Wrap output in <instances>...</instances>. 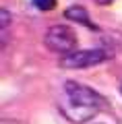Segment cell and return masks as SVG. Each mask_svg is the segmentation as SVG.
I'll return each mask as SVG.
<instances>
[{"label": "cell", "mask_w": 122, "mask_h": 124, "mask_svg": "<svg viewBox=\"0 0 122 124\" xmlns=\"http://www.w3.org/2000/svg\"><path fill=\"white\" fill-rule=\"evenodd\" d=\"M101 108H104V97L91 87L81 85L77 81L64 83V99L60 101V110L68 120L77 124L87 122Z\"/></svg>", "instance_id": "1"}, {"label": "cell", "mask_w": 122, "mask_h": 124, "mask_svg": "<svg viewBox=\"0 0 122 124\" xmlns=\"http://www.w3.org/2000/svg\"><path fill=\"white\" fill-rule=\"evenodd\" d=\"M44 41L52 52H58L62 56L70 52H77V33L70 29L68 25H52L44 35Z\"/></svg>", "instance_id": "2"}, {"label": "cell", "mask_w": 122, "mask_h": 124, "mask_svg": "<svg viewBox=\"0 0 122 124\" xmlns=\"http://www.w3.org/2000/svg\"><path fill=\"white\" fill-rule=\"evenodd\" d=\"M110 54L106 50H77V52H70L66 56H60V64L62 68H89L95 66V64H101L104 60H108Z\"/></svg>", "instance_id": "3"}, {"label": "cell", "mask_w": 122, "mask_h": 124, "mask_svg": "<svg viewBox=\"0 0 122 124\" xmlns=\"http://www.w3.org/2000/svg\"><path fill=\"white\" fill-rule=\"evenodd\" d=\"M64 17H66V19H70V21H77V23H81V25H87L89 29H97V27L91 23V19H89L87 8H83V6H79V4L68 6V8L64 10Z\"/></svg>", "instance_id": "4"}, {"label": "cell", "mask_w": 122, "mask_h": 124, "mask_svg": "<svg viewBox=\"0 0 122 124\" xmlns=\"http://www.w3.org/2000/svg\"><path fill=\"white\" fill-rule=\"evenodd\" d=\"M33 4L39 10H52L56 6V0H33Z\"/></svg>", "instance_id": "5"}, {"label": "cell", "mask_w": 122, "mask_h": 124, "mask_svg": "<svg viewBox=\"0 0 122 124\" xmlns=\"http://www.w3.org/2000/svg\"><path fill=\"white\" fill-rule=\"evenodd\" d=\"M0 19H2V31H6V27H8V21H10V13L6 8L0 10Z\"/></svg>", "instance_id": "6"}, {"label": "cell", "mask_w": 122, "mask_h": 124, "mask_svg": "<svg viewBox=\"0 0 122 124\" xmlns=\"http://www.w3.org/2000/svg\"><path fill=\"white\" fill-rule=\"evenodd\" d=\"M95 4H99V6H108V4H112L114 0H93Z\"/></svg>", "instance_id": "7"}, {"label": "cell", "mask_w": 122, "mask_h": 124, "mask_svg": "<svg viewBox=\"0 0 122 124\" xmlns=\"http://www.w3.org/2000/svg\"><path fill=\"white\" fill-rule=\"evenodd\" d=\"M120 91H122V87H120Z\"/></svg>", "instance_id": "8"}]
</instances>
